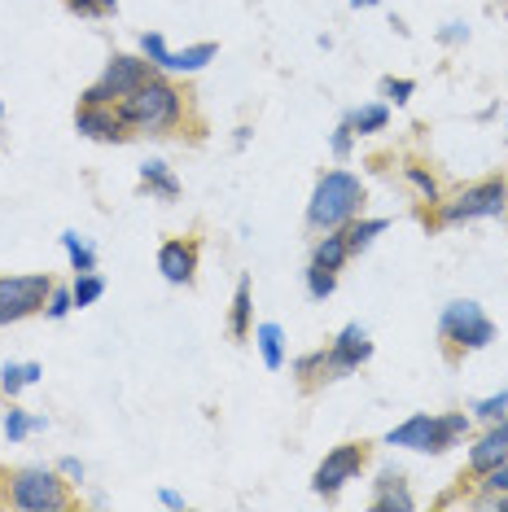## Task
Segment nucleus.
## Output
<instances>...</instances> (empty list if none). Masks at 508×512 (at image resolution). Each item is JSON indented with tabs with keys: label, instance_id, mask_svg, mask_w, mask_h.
<instances>
[{
	"label": "nucleus",
	"instance_id": "obj_18",
	"mask_svg": "<svg viewBox=\"0 0 508 512\" xmlns=\"http://www.w3.org/2000/svg\"><path fill=\"white\" fill-rule=\"evenodd\" d=\"M346 259H351V250H346L342 228H333V232H325V237H316V246H311V263L329 267V272H342Z\"/></svg>",
	"mask_w": 508,
	"mask_h": 512
},
{
	"label": "nucleus",
	"instance_id": "obj_40",
	"mask_svg": "<svg viewBox=\"0 0 508 512\" xmlns=\"http://www.w3.org/2000/svg\"><path fill=\"white\" fill-rule=\"evenodd\" d=\"M158 499H163V508H176V512L184 508V495H180V491H167V486L158 491Z\"/></svg>",
	"mask_w": 508,
	"mask_h": 512
},
{
	"label": "nucleus",
	"instance_id": "obj_30",
	"mask_svg": "<svg viewBox=\"0 0 508 512\" xmlns=\"http://www.w3.org/2000/svg\"><path fill=\"white\" fill-rule=\"evenodd\" d=\"M66 9L79 18H110L119 9V0H66Z\"/></svg>",
	"mask_w": 508,
	"mask_h": 512
},
{
	"label": "nucleus",
	"instance_id": "obj_39",
	"mask_svg": "<svg viewBox=\"0 0 508 512\" xmlns=\"http://www.w3.org/2000/svg\"><path fill=\"white\" fill-rule=\"evenodd\" d=\"M478 508H500V512H508V495H478Z\"/></svg>",
	"mask_w": 508,
	"mask_h": 512
},
{
	"label": "nucleus",
	"instance_id": "obj_41",
	"mask_svg": "<svg viewBox=\"0 0 508 512\" xmlns=\"http://www.w3.org/2000/svg\"><path fill=\"white\" fill-rule=\"evenodd\" d=\"M22 368H27V381H31V386H36V381H40V372H44V368H40V364H22Z\"/></svg>",
	"mask_w": 508,
	"mask_h": 512
},
{
	"label": "nucleus",
	"instance_id": "obj_7",
	"mask_svg": "<svg viewBox=\"0 0 508 512\" xmlns=\"http://www.w3.org/2000/svg\"><path fill=\"white\" fill-rule=\"evenodd\" d=\"M49 294H53V276L49 272L0 276V324H18V320L40 316Z\"/></svg>",
	"mask_w": 508,
	"mask_h": 512
},
{
	"label": "nucleus",
	"instance_id": "obj_3",
	"mask_svg": "<svg viewBox=\"0 0 508 512\" xmlns=\"http://www.w3.org/2000/svg\"><path fill=\"white\" fill-rule=\"evenodd\" d=\"M9 504L22 512H66L75 508L71 482L57 469H18L9 473Z\"/></svg>",
	"mask_w": 508,
	"mask_h": 512
},
{
	"label": "nucleus",
	"instance_id": "obj_42",
	"mask_svg": "<svg viewBox=\"0 0 508 512\" xmlns=\"http://www.w3.org/2000/svg\"><path fill=\"white\" fill-rule=\"evenodd\" d=\"M351 5H355V9H373L377 0H351Z\"/></svg>",
	"mask_w": 508,
	"mask_h": 512
},
{
	"label": "nucleus",
	"instance_id": "obj_16",
	"mask_svg": "<svg viewBox=\"0 0 508 512\" xmlns=\"http://www.w3.org/2000/svg\"><path fill=\"white\" fill-rule=\"evenodd\" d=\"M141 189L149 193V197H158V202H176L180 197V180L171 176V167L167 162H141Z\"/></svg>",
	"mask_w": 508,
	"mask_h": 512
},
{
	"label": "nucleus",
	"instance_id": "obj_2",
	"mask_svg": "<svg viewBox=\"0 0 508 512\" xmlns=\"http://www.w3.org/2000/svg\"><path fill=\"white\" fill-rule=\"evenodd\" d=\"M364 202H368V189L360 176L351 171H325L311 189V202H307V228L311 232H333V228H346L355 215H364Z\"/></svg>",
	"mask_w": 508,
	"mask_h": 512
},
{
	"label": "nucleus",
	"instance_id": "obj_35",
	"mask_svg": "<svg viewBox=\"0 0 508 512\" xmlns=\"http://www.w3.org/2000/svg\"><path fill=\"white\" fill-rule=\"evenodd\" d=\"M473 412H478L482 421H500V416H508V390L491 394V399H482V403H473Z\"/></svg>",
	"mask_w": 508,
	"mask_h": 512
},
{
	"label": "nucleus",
	"instance_id": "obj_44",
	"mask_svg": "<svg viewBox=\"0 0 508 512\" xmlns=\"http://www.w3.org/2000/svg\"><path fill=\"white\" fill-rule=\"evenodd\" d=\"M504 215H508V202H504Z\"/></svg>",
	"mask_w": 508,
	"mask_h": 512
},
{
	"label": "nucleus",
	"instance_id": "obj_19",
	"mask_svg": "<svg viewBox=\"0 0 508 512\" xmlns=\"http://www.w3.org/2000/svg\"><path fill=\"white\" fill-rule=\"evenodd\" d=\"M254 342H259V355H263V368L268 372H281L285 368V333H281V324H259L254 329Z\"/></svg>",
	"mask_w": 508,
	"mask_h": 512
},
{
	"label": "nucleus",
	"instance_id": "obj_5",
	"mask_svg": "<svg viewBox=\"0 0 508 512\" xmlns=\"http://www.w3.org/2000/svg\"><path fill=\"white\" fill-rule=\"evenodd\" d=\"M438 337L447 346V359H460L469 351H482V346L495 342V324L487 320V311L478 302H452V307L438 316Z\"/></svg>",
	"mask_w": 508,
	"mask_h": 512
},
{
	"label": "nucleus",
	"instance_id": "obj_22",
	"mask_svg": "<svg viewBox=\"0 0 508 512\" xmlns=\"http://www.w3.org/2000/svg\"><path fill=\"white\" fill-rule=\"evenodd\" d=\"M294 377H298V386H303L307 394L316 390V386H325V381H329V372H325V351L298 355V359H294Z\"/></svg>",
	"mask_w": 508,
	"mask_h": 512
},
{
	"label": "nucleus",
	"instance_id": "obj_17",
	"mask_svg": "<svg viewBox=\"0 0 508 512\" xmlns=\"http://www.w3.org/2000/svg\"><path fill=\"white\" fill-rule=\"evenodd\" d=\"M215 53H219V44H189V49H180V53H171L167 57V66H163V75H198L206 62H215Z\"/></svg>",
	"mask_w": 508,
	"mask_h": 512
},
{
	"label": "nucleus",
	"instance_id": "obj_15",
	"mask_svg": "<svg viewBox=\"0 0 508 512\" xmlns=\"http://www.w3.org/2000/svg\"><path fill=\"white\" fill-rule=\"evenodd\" d=\"M228 333H233V342H246V337L254 333V281L250 276L237 281L233 311H228Z\"/></svg>",
	"mask_w": 508,
	"mask_h": 512
},
{
	"label": "nucleus",
	"instance_id": "obj_33",
	"mask_svg": "<svg viewBox=\"0 0 508 512\" xmlns=\"http://www.w3.org/2000/svg\"><path fill=\"white\" fill-rule=\"evenodd\" d=\"M27 386H31V381H27V368H22V364H5V368H0V390H5L9 399H18Z\"/></svg>",
	"mask_w": 508,
	"mask_h": 512
},
{
	"label": "nucleus",
	"instance_id": "obj_25",
	"mask_svg": "<svg viewBox=\"0 0 508 512\" xmlns=\"http://www.w3.org/2000/svg\"><path fill=\"white\" fill-rule=\"evenodd\" d=\"M101 294H106V281H101L97 272H75V281H71V298H75V307H92Z\"/></svg>",
	"mask_w": 508,
	"mask_h": 512
},
{
	"label": "nucleus",
	"instance_id": "obj_20",
	"mask_svg": "<svg viewBox=\"0 0 508 512\" xmlns=\"http://www.w3.org/2000/svg\"><path fill=\"white\" fill-rule=\"evenodd\" d=\"M381 232H386V219H364V215H355L351 224L342 228V237H346V250H351V259H355V254H364L368 246H373Z\"/></svg>",
	"mask_w": 508,
	"mask_h": 512
},
{
	"label": "nucleus",
	"instance_id": "obj_11",
	"mask_svg": "<svg viewBox=\"0 0 508 512\" xmlns=\"http://www.w3.org/2000/svg\"><path fill=\"white\" fill-rule=\"evenodd\" d=\"M158 272L167 285H193L198 276V237H167L158 250Z\"/></svg>",
	"mask_w": 508,
	"mask_h": 512
},
{
	"label": "nucleus",
	"instance_id": "obj_10",
	"mask_svg": "<svg viewBox=\"0 0 508 512\" xmlns=\"http://www.w3.org/2000/svg\"><path fill=\"white\" fill-rule=\"evenodd\" d=\"M75 132L88 141H106V145H123L132 136V127L119 119V106H79L75 110Z\"/></svg>",
	"mask_w": 508,
	"mask_h": 512
},
{
	"label": "nucleus",
	"instance_id": "obj_36",
	"mask_svg": "<svg viewBox=\"0 0 508 512\" xmlns=\"http://www.w3.org/2000/svg\"><path fill=\"white\" fill-rule=\"evenodd\" d=\"M351 149H355V132H351V123H338V127H333V158H338V162H346V158H351Z\"/></svg>",
	"mask_w": 508,
	"mask_h": 512
},
{
	"label": "nucleus",
	"instance_id": "obj_32",
	"mask_svg": "<svg viewBox=\"0 0 508 512\" xmlns=\"http://www.w3.org/2000/svg\"><path fill=\"white\" fill-rule=\"evenodd\" d=\"M141 53L149 57V62H154V71H163V66H167V57H171L167 40L158 36V31H145V36H141Z\"/></svg>",
	"mask_w": 508,
	"mask_h": 512
},
{
	"label": "nucleus",
	"instance_id": "obj_38",
	"mask_svg": "<svg viewBox=\"0 0 508 512\" xmlns=\"http://www.w3.org/2000/svg\"><path fill=\"white\" fill-rule=\"evenodd\" d=\"M443 40H447V44H465V40H469L465 22H447V27H443Z\"/></svg>",
	"mask_w": 508,
	"mask_h": 512
},
{
	"label": "nucleus",
	"instance_id": "obj_9",
	"mask_svg": "<svg viewBox=\"0 0 508 512\" xmlns=\"http://www.w3.org/2000/svg\"><path fill=\"white\" fill-rule=\"evenodd\" d=\"M368 359H373V342H368V333L360 329V324H346V329L325 346V372H329V381L351 377V372L360 368V364H368Z\"/></svg>",
	"mask_w": 508,
	"mask_h": 512
},
{
	"label": "nucleus",
	"instance_id": "obj_43",
	"mask_svg": "<svg viewBox=\"0 0 508 512\" xmlns=\"http://www.w3.org/2000/svg\"><path fill=\"white\" fill-rule=\"evenodd\" d=\"M0 119H5V106H0Z\"/></svg>",
	"mask_w": 508,
	"mask_h": 512
},
{
	"label": "nucleus",
	"instance_id": "obj_14",
	"mask_svg": "<svg viewBox=\"0 0 508 512\" xmlns=\"http://www.w3.org/2000/svg\"><path fill=\"white\" fill-rule=\"evenodd\" d=\"M417 499L408 491V477L399 469H381L377 477V491H373V512H412Z\"/></svg>",
	"mask_w": 508,
	"mask_h": 512
},
{
	"label": "nucleus",
	"instance_id": "obj_31",
	"mask_svg": "<svg viewBox=\"0 0 508 512\" xmlns=\"http://www.w3.org/2000/svg\"><path fill=\"white\" fill-rule=\"evenodd\" d=\"M75 311V298H71V289H62V285H53V294L49 302H44V316L49 320H66Z\"/></svg>",
	"mask_w": 508,
	"mask_h": 512
},
{
	"label": "nucleus",
	"instance_id": "obj_26",
	"mask_svg": "<svg viewBox=\"0 0 508 512\" xmlns=\"http://www.w3.org/2000/svg\"><path fill=\"white\" fill-rule=\"evenodd\" d=\"M403 176H408V184L421 193V202H430V206L443 202V189H438V180H434L425 167H417V162H408V167H403Z\"/></svg>",
	"mask_w": 508,
	"mask_h": 512
},
{
	"label": "nucleus",
	"instance_id": "obj_13",
	"mask_svg": "<svg viewBox=\"0 0 508 512\" xmlns=\"http://www.w3.org/2000/svg\"><path fill=\"white\" fill-rule=\"evenodd\" d=\"M434 438H438V416L430 412H417V416H408L403 425H395L386 434L390 447H408V451H430L434 456Z\"/></svg>",
	"mask_w": 508,
	"mask_h": 512
},
{
	"label": "nucleus",
	"instance_id": "obj_27",
	"mask_svg": "<svg viewBox=\"0 0 508 512\" xmlns=\"http://www.w3.org/2000/svg\"><path fill=\"white\" fill-rule=\"evenodd\" d=\"M333 289H338V272H329V267H320V263H307V294L316 302H325Z\"/></svg>",
	"mask_w": 508,
	"mask_h": 512
},
{
	"label": "nucleus",
	"instance_id": "obj_24",
	"mask_svg": "<svg viewBox=\"0 0 508 512\" xmlns=\"http://www.w3.org/2000/svg\"><path fill=\"white\" fill-rule=\"evenodd\" d=\"M62 246H66V259H71L75 272H97V250H92L79 232H62Z\"/></svg>",
	"mask_w": 508,
	"mask_h": 512
},
{
	"label": "nucleus",
	"instance_id": "obj_8",
	"mask_svg": "<svg viewBox=\"0 0 508 512\" xmlns=\"http://www.w3.org/2000/svg\"><path fill=\"white\" fill-rule=\"evenodd\" d=\"M364 464H368V442H342V447H333L329 456L320 460V469L311 473V491L333 499L346 482H355V477H360Z\"/></svg>",
	"mask_w": 508,
	"mask_h": 512
},
{
	"label": "nucleus",
	"instance_id": "obj_37",
	"mask_svg": "<svg viewBox=\"0 0 508 512\" xmlns=\"http://www.w3.org/2000/svg\"><path fill=\"white\" fill-rule=\"evenodd\" d=\"M57 473H62L66 482H84V464H79L75 456H66L62 464H57Z\"/></svg>",
	"mask_w": 508,
	"mask_h": 512
},
{
	"label": "nucleus",
	"instance_id": "obj_6",
	"mask_svg": "<svg viewBox=\"0 0 508 512\" xmlns=\"http://www.w3.org/2000/svg\"><path fill=\"white\" fill-rule=\"evenodd\" d=\"M504 202H508V180L504 176H487L469 189H460L452 202H438L434 206V224H473V219H495L504 215Z\"/></svg>",
	"mask_w": 508,
	"mask_h": 512
},
{
	"label": "nucleus",
	"instance_id": "obj_12",
	"mask_svg": "<svg viewBox=\"0 0 508 512\" xmlns=\"http://www.w3.org/2000/svg\"><path fill=\"white\" fill-rule=\"evenodd\" d=\"M508 460V416H500V421H491V429L478 438V447L469 451V477H482L487 469H495V464Z\"/></svg>",
	"mask_w": 508,
	"mask_h": 512
},
{
	"label": "nucleus",
	"instance_id": "obj_28",
	"mask_svg": "<svg viewBox=\"0 0 508 512\" xmlns=\"http://www.w3.org/2000/svg\"><path fill=\"white\" fill-rule=\"evenodd\" d=\"M27 434H36V416H31L27 407L14 403V407L5 412V438H9V442H22Z\"/></svg>",
	"mask_w": 508,
	"mask_h": 512
},
{
	"label": "nucleus",
	"instance_id": "obj_4",
	"mask_svg": "<svg viewBox=\"0 0 508 512\" xmlns=\"http://www.w3.org/2000/svg\"><path fill=\"white\" fill-rule=\"evenodd\" d=\"M149 75H158V71H154V62H149L145 53L141 57L136 53H114L97 84H88L84 92H79V106H119V101L132 97Z\"/></svg>",
	"mask_w": 508,
	"mask_h": 512
},
{
	"label": "nucleus",
	"instance_id": "obj_21",
	"mask_svg": "<svg viewBox=\"0 0 508 512\" xmlns=\"http://www.w3.org/2000/svg\"><path fill=\"white\" fill-rule=\"evenodd\" d=\"M346 123H351V132H355V136H373V132H386L390 110L381 106V101H373V106H360V110L346 114Z\"/></svg>",
	"mask_w": 508,
	"mask_h": 512
},
{
	"label": "nucleus",
	"instance_id": "obj_1",
	"mask_svg": "<svg viewBox=\"0 0 508 512\" xmlns=\"http://www.w3.org/2000/svg\"><path fill=\"white\" fill-rule=\"evenodd\" d=\"M184 110H189V92H180L163 71L149 75L132 97L119 101V119L145 136H167L184 127Z\"/></svg>",
	"mask_w": 508,
	"mask_h": 512
},
{
	"label": "nucleus",
	"instance_id": "obj_34",
	"mask_svg": "<svg viewBox=\"0 0 508 512\" xmlns=\"http://www.w3.org/2000/svg\"><path fill=\"white\" fill-rule=\"evenodd\" d=\"M412 92H417V84H412V79H395V75L381 79V97L395 101V106H403V101H412Z\"/></svg>",
	"mask_w": 508,
	"mask_h": 512
},
{
	"label": "nucleus",
	"instance_id": "obj_23",
	"mask_svg": "<svg viewBox=\"0 0 508 512\" xmlns=\"http://www.w3.org/2000/svg\"><path fill=\"white\" fill-rule=\"evenodd\" d=\"M469 434V416L465 412H447V416H438V438H434V456L438 451H447V447H456L460 438Z\"/></svg>",
	"mask_w": 508,
	"mask_h": 512
},
{
	"label": "nucleus",
	"instance_id": "obj_29",
	"mask_svg": "<svg viewBox=\"0 0 508 512\" xmlns=\"http://www.w3.org/2000/svg\"><path fill=\"white\" fill-rule=\"evenodd\" d=\"M473 482H478L482 495H508V460L495 464V469H487L482 477H473Z\"/></svg>",
	"mask_w": 508,
	"mask_h": 512
}]
</instances>
